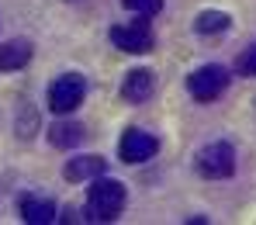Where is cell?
<instances>
[{
  "instance_id": "cell-1",
  "label": "cell",
  "mask_w": 256,
  "mask_h": 225,
  "mask_svg": "<svg viewBox=\"0 0 256 225\" xmlns=\"http://www.w3.org/2000/svg\"><path fill=\"white\" fill-rule=\"evenodd\" d=\"M128 190L122 180L114 177H94L90 190H86V218L90 222H114L122 212H125Z\"/></svg>"
},
{
  "instance_id": "cell-2",
  "label": "cell",
  "mask_w": 256,
  "mask_h": 225,
  "mask_svg": "<svg viewBox=\"0 0 256 225\" xmlns=\"http://www.w3.org/2000/svg\"><path fill=\"white\" fill-rule=\"evenodd\" d=\"M228 84H232L228 70L218 66V62H208V66H201V70H194V73L187 76V94H190L198 104H212V100H218V97L228 90Z\"/></svg>"
},
{
  "instance_id": "cell-3",
  "label": "cell",
  "mask_w": 256,
  "mask_h": 225,
  "mask_svg": "<svg viewBox=\"0 0 256 225\" xmlns=\"http://www.w3.org/2000/svg\"><path fill=\"white\" fill-rule=\"evenodd\" d=\"M194 166H198V174L208 180H225L236 174V149L228 146V142H208V146H201L198 149V156H194Z\"/></svg>"
},
{
  "instance_id": "cell-4",
  "label": "cell",
  "mask_w": 256,
  "mask_h": 225,
  "mask_svg": "<svg viewBox=\"0 0 256 225\" xmlns=\"http://www.w3.org/2000/svg\"><path fill=\"white\" fill-rule=\"evenodd\" d=\"M48 108H52V114H70V111H76L80 104H84L86 97V80L80 73H62V76H56L52 84H48Z\"/></svg>"
},
{
  "instance_id": "cell-5",
  "label": "cell",
  "mask_w": 256,
  "mask_h": 225,
  "mask_svg": "<svg viewBox=\"0 0 256 225\" xmlns=\"http://www.w3.org/2000/svg\"><path fill=\"white\" fill-rule=\"evenodd\" d=\"M111 42L118 45L122 52H128V56H146V52H152L156 35H152L146 18H135V21H125V24L111 28Z\"/></svg>"
},
{
  "instance_id": "cell-6",
  "label": "cell",
  "mask_w": 256,
  "mask_h": 225,
  "mask_svg": "<svg viewBox=\"0 0 256 225\" xmlns=\"http://www.w3.org/2000/svg\"><path fill=\"white\" fill-rule=\"evenodd\" d=\"M160 152V138L149 132H142V128H128L122 135V146H118V156H122V163H149L152 156Z\"/></svg>"
},
{
  "instance_id": "cell-7",
  "label": "cell",
  "mask_w": 256,
  "mask_h": 225,
  "mask_svg": "<svg viewBox=\"0 0 256 225\" xmlns=\"http://www.w3.org/2000/svg\"><path fill=\"white\" fill-rule=\"evenodd\" d=\"M18 212H21V222L28 225H52L59 222V208H56V201L52 198H42V194H24L21 201H18Z\"/></svg>"
},
{
  "instance_id": "cell-8",
  "label": "cell",
  "mask_w": 256,
  "mask_h": 225,
  "mask_svg": "<svg viewBox=\"0 0 256 225\" xmlns=\"http://www.w3.org/2000/svg\"><path fill=\"white\" fill-rule=\"evenodd\" d=\"M152 90H156V73L152 70H132L125 76V84H122V97L128 104H142V100L152 97Z\"/></svg>"
},
{
  "instance_id": "cell-9",
  "label": "cell",
  "mask_w": 256,
  "mask_h": 225,
  "mask_svg": "<svg viewBox=\"0 0 256 225\" xmlns=\"http://www.w3.org/2000/svg\"><path fill=\"white\" fill-rule=\"evenodd\" d=\"M62 174H66V180H73V184H84V180H94V177H100V174H108V160L97 156V152H90V156H73Z\"/></svg>"
},
{
  "instance_id": "cell-10",
  "label": "cell",
  "mask_w": 256,
  "mask_h": 225,
  "mask_svg": "<svg viewBox=\"0 0 256 225\" xmlns=\"http://www.w3.org/2000/svg\"><path fill=\"white\" fill-rule=\"evenodd\" d=\"M32 56H35V48H32V42H24V38H10V42H4V45H0V73L24 70V66L32 62Z\"/></svg>"
},
{
  "instance_id": "cell-11",
  "label": "cell",
  "mask_w": 256,
  "mask_h": 225,
  "mask_svg": "<svg viewBox=\"0 0 256 225\" xmlns=\"http://www.w3.org/2000/svg\"><path fill=\"white\" fill-rule=\"evenodd\" d=\"M86 128L80 122H56L52 128H48V142L56 146V149H73V146H80L84 142Z\"/></svg>"
},
{
  "instance_id": "cell-12",
  "label": "cell",
  "mask_w": 256,
  "mask_h": 225,
  "mask_svg": "<svg viewBox=\"0 0 256 225\" xmlns=\"http://www.w3.org/2000/svg\"><path fill=\"white\" fill-rule=\"evenodd\" d=\"M228 24H232V18L225 10H201L194 18V32L198 35H222V32H228Z\"/></svg>"
},
{
  "instance_id": "cell-13",
  "label": "cell",
  "mask_w": 256,
  "mask_h": 225,
  "mask_svg": "<svg viewBox=\"0 0 256 225\" xmlns=\"http://www.w3.org/2000/svg\"><path fill=\"white\" fill-rule=\"evenodd\" d=\"M35 128H38V114L32 104H24L18 114V138H35Z\"/></svg>"
},
{
  "instance_id": "cell-14",
  "label": "cell",
  "mask_w": 256,
  "mask_h": 225,
  "mask_svg": "<svg viewBox=\"0 0 256 225\" xmlns=\"http://www.w3.org/2000/svg\"><path fill=\"white\" fill-rule=\"evenodd\" d=\"M125 10H132L135 18H156L163 10V0H122Z\"/></svg>"
},
{
  "instance_id": "cell-15",
  "label": "cell",
  "mask_w": 256,
  "mask_h": 225,
  "mask_svg": "<svg viewBox=\"0 0 256 225\" xmlns=\"http://www.w3.org/2000/svg\"><path fill=\"white\" fill-rule=\"evenodd\" d=\"M236 70H239V76H256V45H250L246 52H239Z\"/></svg>"
}]
</instances>
